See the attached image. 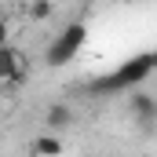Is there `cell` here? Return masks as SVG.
<instances>
[{
  "mask_svg": "<svg viewBox=\"0 0 157 157\" xmlns=\"http://www.w3.org/2000/svg\"><path fill=\"white\" fill-rule=\"evenodd\" d=\"M154 70L157 66H154V55H150V51H146V55H135V59H128L124 66H117L113 73L88 80V95H117V91H124V88L143 84Z\"/></svg>",
  "mask_w": 157,
  "mask_h": 157,
  "instance_id": "cell-1",
  "label": "cell"
},
{
  "mask_svg": "<svg viewBox=\"0 0 157 157\" xmlns=\"http://www.w3.org/2000/svg\"><path fill=\"white\" fill-rule=\"evenodd\" d=\"M84 40H88V26L84 22H70L59 37L51 40V48H48V55H44V62L51 66V70H59V66H66L73 55H77L80 48H84Z\"/></svg>",
  "mask_w": 157,
  "mask_h": 157,
  "instance_id": "cell-2",
  "label": "cell"
},
{
  "mask_svg": "<svg viewBox=\"0 0 157 157\" xmlns=\"http://www.w3.org/2000/svg\"><path fill=\"white\" fill-rule=\"evenodd\" d=\"M26 59L15 51V48H7V44H0V84H22L26 80Z\"/></svg>",
  "mask_w": 157,
  "mask_h": 157,
  "instance_id": "cell-3",
  "label": "cell"
},
{
  "mask_svg": "<svg viewBox=\"0 0 157 157\" xmlns=\"http://www.w3.org/2000/svg\"><path fill=\"white\" fill-rule=\"evenodd\" d=\"M128 110H132V117L139 121L143 128H154V124H157V95L135 91V95L128 99Z\"/></svg>",
  "mask_w": 157,
  "mask_h": 157,
  "instance_id": "cell-4",
  "label": "cell"
},
{
  "mask_svg": "<svg viewBox=\"0 0 157 157\" xmlns=\"http://www.w3.org/2000/svg\"><path fill=\"white\" fill-rule=\"evenodd\" d=\"M73 124V110L66 102H51L48 113H44V128H70Z\"/></svg>",
  "mask_w": 157,
  "mask_h": 157,
  "instance_id": "cell-5",
  "label": "cell"
},
{
  "mask_svg": "<svg viewBox=\"0 0 157 157\" xmlns=\"http://www.w3.org/2000/svg\"><path fill=\"white\" fill-rule=\"evenodd\" d=\"M29 150L33 154H62V139L59 135H37L29 143Z\"/></svg>",
  "mask_w": 157,
  "mask_h": 157,
  "instance_id": "cell-6",
  "label": "cell"
},
{
  "mask_svg": "<svg viewBox=\"0 0 157 157\" xmlns=\"http://www.w3.org/2000/svg\"><path fill=\"white\" fill-rule=\"evenodd\" d=\"M51 11H55V7H51V0H33V4L26 7V15H29L33 22H44V18H51Z\"/></svg>",
  "mask_w": 157,
  "mask_h": 157,
  "instance_id": "cell-7",
  "label": "cell"
},
{
  "mask_svg": "<svg viewBox=\"0 0 157 157\" xmlns=\"http://www.w3.org/2000/svg\"><path fill=\"white\" fill-rule=\"evenodd\" d=\"M0 44H7V22L0 18Z\"/></svg>",
  "mask_w": 157,
  "mask_h": 157,
  "instance_id": "cell-8",
  "label": "cell"
},
{
  "mask_svg": "<svg viewBox=\"0 0 157 157\" xmlns=\"http://www.w3.org/2000/svg\"><path fill=\"white\" fill-rule=\"evenodd\" d=\"M150 55H154V66H157V51H150Z\"/></svg>",
  "mask_w": 157,
  "mask_h": 157,
  "instance_id": "cell-9",
  "label": "cell"
}]
</instances>
